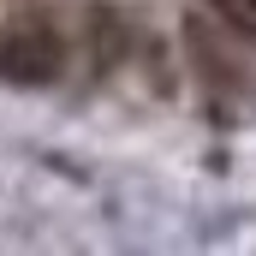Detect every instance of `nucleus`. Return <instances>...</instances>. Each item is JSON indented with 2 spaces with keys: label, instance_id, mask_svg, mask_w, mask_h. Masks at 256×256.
Here are the masks:
<instances>
[{
  "label": "nucleus",
  "instance_id": "obj_4",
  "mask_svg": "<svg viewBox=\"0 0 256 256\" xmlns=\"http://www.w3.org/2000/svg\"><path fill=\"white\" fill-rule=\"evenodd\" d=\"M208 6H214L220 24H232L238 36H250V42H256V0H208Z\"/></svg>",
  "mask_w": 256,
  "mask_h": 256
},
{
  "label": "nucleus",
  "instance_id": "obj_3",
  "mask_svg": "<svg viewBox=\"0 0 256 256\" xmlns=\"http://www.w3.org/2000/svg\"><path fill=\"white\" fill-rule=\"evenodd\" d=\"M90 48H96V72H114L120 54L131 48V30L114 6H90Z\"/></svg>",
  "mask_w": 256,
  "mask_h": 256
},
{
  "label": "nucleus",
  "instance_id": "obj_2",
  "mask_svg": "<svg viewBox=\"0 0 256 256\" xmlns=\"http://www.w3.org/2000/svg\"><path fill=\"white\" fill-rule=\"evenodd\" d=\"M185 54H191L196 78H208L214 90H232V96H244L250 90V78H244V66L226 54V42H220V30L208 24V18H185Z\"/></svg>",
  "mask_w": 256,
  "mask_h": 256
},
{
  "label": "nucleus",
  "instance_id": "obj_1",
  "mask_svg": "<svg viewBox=\"0 0 256 256\" xmlns=\"http://www.w3.org/2000/svg\"><path fill=\"white\" fill-rule=\"evenodd\" d=\"M60 72H66V36L48 18H12L0 30V84L36 90V84H54Z\"/></svg>",
  "mask_w": 256,
  "mask_h": 256
}]
</instances>
